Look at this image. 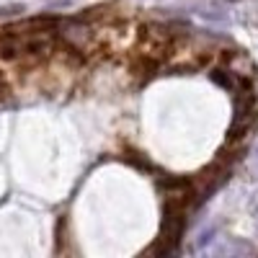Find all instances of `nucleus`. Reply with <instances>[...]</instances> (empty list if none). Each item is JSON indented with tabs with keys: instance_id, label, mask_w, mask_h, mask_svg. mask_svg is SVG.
Here are the masks:
<instances>
[{
	"instance_id": "obj_4",
	"label": "nucleus",
	"mask_w": 258,
	"mask_h": 258,
	"mask_svg": "<svg viewBox=\"0 0 258 258\" xmlns=\"http://www.w3.org/2000/svg\"><path fill=\"white\" fill-rule=\"evenodd\" d=\"M255 155H258V153H255ZM255 160H258V158H255Z\"/></svg>"
},
{
	"instance_id": "obj_1",
	"label": "nucleus",
	"mask_w": 258,
	"mask_h": 258,
	"mask_svg": "<svg viewBox=\"0 0 258 258\" xmlns=\"http://www.w3.org/2000/svg\"><path fill=\"white\" fill-rule=\"evenodd\" d=\"M186 230V199L183 197H168L163 207V227H160V238L155 243V253L170 255L176 253L181 238Z\"/></svg>"
},
{
	"instance_id": "obj_2",
	"label": "nucleus",
	"mask_w": 258,
	"mask_h": 258,
	"mask_svg": "<svg viewBox=\"0 0 258 258\" xmlns=\"http://www.w3.org/2000/svg\"><path fill=\"white\" fill-rule=\"evenodd\" d=\"M212 80L220 83L222 88H230V91H238L240 88V83L232 78V73H225V70H212Z\"/></svg>"
},
{
	"instance_id": "obj_3",
	"label": "nucleus",
	"mask_w": 258,
	"mask_h": 258,
	"mask_svg": "<svg viewBox=\"0 0 258 258\" xmlns=\"http://www.w3.org/2000/svg\"><path fill=\"white\" fill-rule=\"evenodd\" d=\"M16 13H24V6H8L0 11V16H16Z\"/></svg>"
}]
</instances>
